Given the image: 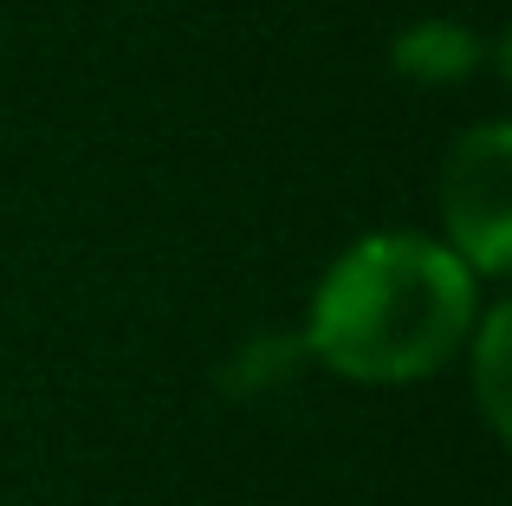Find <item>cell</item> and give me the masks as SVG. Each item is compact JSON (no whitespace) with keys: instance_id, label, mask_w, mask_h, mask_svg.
<instances>
[{"instance_id":"obj_2","label":"cell","mask_w":512,"mask_h":506,"mask_svg":"<svg viewBox=\"0 0 512 506\" xmlns=\"http://www.w3.org/2000/svg\"><path fill=\"white\" fill-rule=\"evenodd\" d=\"M448 215H454V234H461L467 253H480L487 266L500 260V247H506V137L500 130L474 137L454 156Z\"/></svg>"},{"instance_id":"obj_1","label":"cell","mask_w":512,"mask_h":506,"mask_svg":"<svg viewBox=\"0 0 512 506\" xmlns=\"http://www.w3.org/2000/svg\"><path fill=\"white\" fill-rule=\"evenodd\" d=\"M474 312V273L461 253L409 234H376L350 247L325 279L312 312V344L325 364L363 383H402L448 364L467 338Z\"/></svg>"}]
</instances>
